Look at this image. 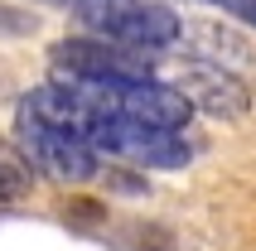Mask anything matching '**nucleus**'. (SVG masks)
<instances>
[{
    "label": "nucleus",
    "instance_id": "obj_1",
    "mask_svg": "<svg viewBox=\"0 0 256 251\" xmlns=\"http://www.w3.org/2000/svg\"><path fill=\"white\" fill-rule=\"evenodd\" d=\"M72 14L82 20L87 34L150 58H160L164 48L184 39V20L160 0H82V5H72Z\"/></svg>",
    "mask_w": 256,
    "mask_h": 251
},
{
    "label": "nucleus",
    "instance_id": "obj_2",
    "mask_svg": "<svg viewBox=\"0 0 256 251\" xmlns=\"http://www.w3.org/2000/svg\"><path fill=\"white\" fill-rule=\"evenodd\" d=\"M82 136L97 154L126 160L130 169H188L198 160V140L188 130H150L126 116H92Z\"/></svg>",
    "mask_w": 256,
    "mask_h": 251
},
{
    "label": "nucleus",
    "instance_id": "obj_3",
    "mask_svg": "<svg viewBox=\"0 0 256 251\" xmlns=\"http://www.w3.org/2000/svg\"><path fill=\"white\" fill-rule=\"evenodd\" d=\"M14 145L54 184H87V179H97V169H102V154L92 150V140L82 130L48 126L29 112H14Z\"/></svg>",
    "mask_w": 256,
    "mask_h": 251
},
{
    "label": "nucleus",
    "instance_id": "obj_4",
    "mask_svg": "<svg viewBox=\"0 0 256 251\" xmlns=\"http://www.w3.org/2000/svg\"><path fill=\"white\" fill-rule=\"evenodd\" d=\"M54 72L68 82H102V87H130V82H155V58L106 44L97 34H78V39L54 44Z\"/></svg>",
    "mask_w": 256,
    "mask_h": 251
},
{
    "label": "nucleus",
    "instance_id": "obj_5",
    "mask_svg": "<svg viewBox=\"0 0 256 251\" xmlns=\"http://www.w3.org/2000/svg\"><path fill=\"white\" fill-rule=\"evenodd\" d=\"M174 87L194 102V112L213 116V121H242V116L252 112V87H246L237 72L208 68V63H188V72Z\"/></svg>",
    "mask_w": 256,
    "mask_h": 251
},
{
    "label": "nucleus",
    "instance_id": "obj_6",
    "mask_svg": "<svg viewBox=\"0 0 256 251\" xmlns=\"http://www.w3.org/2000/svg\"><path fill=\"white\" fill-rule=\"evenodd\" d=\"M184 54L194 58V63H208V68H222V72H252L256 54L252 44L237 34V29L228 24H213V20H194V24H184Z\"/></svg>",
    "mask_w": 256,
    "mask_h": 251
},
{
    "label": "nucleus",
    "instance_id": "obj_7",
    "mask_svg": "<svg viewBox=\"0 0 256 251\" xmlns=\"http://www.w3.org/2000/svg\"><path fill=\"white\" fill-rule=\"evenodd\" d=\"M34 194V164L14 140H0V203H24Z\"/></svg>",
    "mask_w": 256,
    "mask_h": 251
},
{
    "label": "nucleus",
    "instance_id": "obj_8",
    "mask_svg": "<svg viewBox=\"0 0 256 251\" xmlns=\"http://www.w3.org/2000/svg\"><path fill=\"white\" fill-rule=\"evenodd\" d=\"M208 5H218L222 14H232V20H242V24L256 29V0H208Z\"/></svg>",
    "mask_w": 256,
    "mask_h": 251
},
{
    "label": "nucleus",
    "instance_id": "obj_9",
    "mask_svg": "<svg viewBox=\"0 0 256 251\" xmlns=\"http://www.w3.org/2000/svg\"><path fill=\"white\" fill-rule=\"evenodd\" d=\"M24 29H34V14H10L0 5V34H24Z\"/></svg>",
    "mask_w": 256,
    "mask_h": 251
},
{
    "label": "nucleus",
    "instance_id": "obj_10",
    "mask_svg": "<svg viewBox=\"0 0 256 251\" xmlns=\"http://www.w3.org/2000/svg\"><path fill=\"white\" fill-rule=\"evenodd\" d=\"M112 184H116V194H150V184L140 179V169L136 174H112Z\"/></svg>",
    "mask_w": 256,
    "mask_h": 251
},
{
    "label": "nucleus",
    "instance_id": "obj_11",
    "mask_svg": "<svg viewBox=\"0 0 256 251\" xmlns=\"http://www.w3.org/2000/svg\"><path fill=\"white\" fill-rule=\"evenodd\" d=\"M48 5H82V0H48Z\"/></svg>",
    "mask_w": 256,
    "mask_h": 251
}]
</instances>
